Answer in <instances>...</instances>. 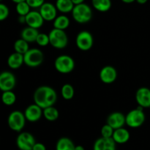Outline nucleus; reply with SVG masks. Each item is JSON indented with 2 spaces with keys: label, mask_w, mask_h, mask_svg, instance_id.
Returning <instances> with one entry per match:
<instances>
[{
  "label": "nucleus",
  "mask_w": 150,
  "mask_h": 150,
  "mask_svg": "<svg viewBox=\"0 0 150 150\" xmlns=\"http://www.w3.org/2000/svg\"><path fill=\"white\" fill-rule=\"evenodd\" d=\"M148 0H136V1H137L139 4H144L147 2Z\"/></svg>",
  "instance_id": "37"
},
{
  "label": "nucleus",
  "mask_w": 150,
  "mask_h": 150,
  "mask_svg": "<svg viewBox=\"0 0 150 150\" xmlns=\"http://www.w3.org/2000/svg\"><path fill=\"white\" fill-rule=\"evenodd\" d=\"M42 116L48 121L54 122L59 118V113L58 109L53 105L42 109Z\"/></svg>",
  "instance_id": "24"
},
{
  "label": "nucleus",
  "mask_w": 150,
  "mask_h": 150,
  "mask_svg": "<svg viewBox=\"0 0 150 150\" xmlns=\"http://www.w3.org/2000/svg\"><path fill=\"white\" fill-rule=\"evenodd\" d=\"M16 85V78L13 73L4 71L0 73V90L13 91Z\"/></svg>",
  "instance_id": "10"
},
{
  "label": "nucleus",
  "mask_w": 150,
  "mask_h": 150,
  "mask_svg": "<svg viewBox=\"0 0 150 150\" xmlns=\"http://www.w3.org/2000/svg\"><path fill=\"white\" fill-rule=\"evenodd\" d=\"M35 143V137L29 132H21L16 139V145L20 150H32Z\"/></svg>",
  "instance_id": "9"
},
{
  "label": "nucleus",
  "mask_w": 150,
  "mask_h": 150,
  "mask_svg": "<svg viewBox=\"0 0 150 150\" xmlns=\"http://www.w3.org/2000/svg\"><path fill=\"white\" fill-rule=\"evenodd\" d=\"M85 0H72V1L73 2V4H75V5H76V4H81V3H83L84 2Z\"/></svg>",
  "instance_id": "36"
},
{
  "label": "nucleus",
  "mask_w": 150,
  "mask_h": 150,
  "mask_svg": "<svg viewBox=\"0 0 150 150\" xmlns=\"http://www.w3.org/2000/svg\"><path fill=\"white\" fill-rule=\"evenodd\" d=\"M94 8L101 13H105L111 9L112 3L111 0H92Z\"/></svg>",
  "instance_id": "23"
},
{
  "label": "nucleus",
  "mask_w": 150,
  "mask_h": 150,
  "mask_svg": "<svg viewBox=\"0 0 150 150\" xmlns=\"http://www.w3.org/2000/svg\"><path fill=\"white\" fill-rule=\"evenodd\" d=\"M107 124L112 127L114 130L123 127L126 124L125 116L121 112H113L107 118Z\"/></svg>",
  "instance_id": "17"
},
{
  "label": "nucleus",
  "mask_w": 150,
  "mask_h": 150,
  "mask_svg": "<svg viewBox=\"0 0 150 150\" xmlns=\"http://www.w3.org/2000/svg\"><path fill=\"white\" fill-rule=\"evenodd\" d=\"M1 101L3 103L7 106H11L16 103V95L13 91H6L2 92L1 95Z\"/></svg>",
  "instance_id": "27"
},
{
  "label": "nucleus",
  "mask_w": 150,
  "mask_h": 150,
  "mask_svg": "<svg viewBox=\"0 0 150 150\" xmlns=\"http://www.w3.org/2000/svg\"><path fill=\"white\" fill-rule=\"evenodd\" d=\"M43 59V53L38 48H29V51L23 54L24 64L29 67H38L42 64Z\"/></svg>",
  "instance_id": "6"
},
{
  "label": "nucleus",
  "mask_w": 150,
  "mask_h": 150,
  "mask_svg": "<svg viewBox=\"0 0 150 150\" xmlns=\"http://www.w3.org/2000/svg\"><path fill=\"white\" fill-rule=\"evenodd\" d=\"M26 117L24 114L20 111H14L10 113L7 118V124L12 130L21 132L26 124Z\"/></svg>",
  "instance_id": "7"
},
{
  "label": "nucleus",
  "mask_w": 150,
  "mask_h": 150,
  "mask_svg": "<svg viewBox=\"0 0 150 150\" xmlns=\"http://www.w3.org/2000/svg\"><path fill=\"white\" fill-rule=\"evenodd\" d=\"M70 23V21L69 18L64 15H61V16H57V18L54 19L53 25H54V28L55 29L65 30L69 27Z\"/></svg>",
  "instance_id": "25"
},
{
  "label": "nucleus",
  "mask_w": 150,
  "mask_h": 150,
  "mask_svg": "<svg viewBox=\"0 0 150 150\" xmlns=\"http://www.w3.org/2000/svg\"><path fill=\"white\" fill-rule=\"evenodd\" d=\"M122 2L126 3V4H130V3H133L134 1H136V0H121Z\"/></svg>",
  "instance_id": "39"
},
{
  "label": "nucleus",
  "mask_w": 150,
  "mask_h": 150,
  "mask_svg": "<svg viewBox=\"0 0 150 150\" xmlns=\"http://www.w3.org/2000/svg\"><path fill=\"white\" fill-rule=\"evenodd\" d=\"M26 23L28 26L38 29L42 27L44 23V19L40 11L31 10L26 16Z\"/></svg>",
  "instance_id": "13"
},
{
  "label": "nucleus",
  "mask_w": 150,
  "mask_h": 150,
  "mask_svg": "<svg viewBox=\"0 0 150 150\" xmlns=\"http://www.w3.org/2000/svg\"><path fill=\"white\" fill-rule=\"evenodd\" d=\"M34 102L44 109L53 106L57 100V92L49 86H40L34 92Z\"/></svg>",
  "instance_id": "1"
},
{
  "label": "nucleus",
  "mask_w": 150,
  "mask_h": 150,
  "mask_svg": "<svg viewBox=\"0 0 150 150\" xmlns=\"http://www.w3.org/2000/svg\"><path fill=\"white\" fill-rule=\"evenodd\" d=\"M76 63L74 59L69 55H60L54 62V67L59 73L62 74L70 73L74 70Z\"/></svg>",
  "instance_id": "5"
},
{
  "label": "nucleus",
  "mask_w": 150,
  "mask_h": 150,
  "mask_svg": "<svg viewBox=\"0 0 150 150\" xmlns=\"http://www.w3.org/2000/svg\"><path fill=\"white\" fill-rule=\"evenodd\" d=\"M114 131V129L106 123L101 128V136L104 138H112Z\"/></svg>",
  "instance_id": "31"
},
{
  "label": "nucleus",
  "mask_w": 150,
  "mask_h": 150,
  "mask_svg": "<svg viewBox=\"0 0 150 150\" xmlns=\"http://www.w3.org/2000/svg\"><path fill=\"white\" fill-rule=\"evenodd\" d=\"M39 11L44 20L46 21H51L57 18L58 10L56 5L52 3L45 2L40 7Z\"/></svg>",
  "instance_id": "14"
},
{
  "label": "nucleus",
  "mask_w": 150,
  "mask_h": 150,
  "mask_svg": "<svg viewBox=\"0 0 150 150\" xmlns=\"http://www.w3.org/2000/svg\"><path fill=\"white\" fill-rule=\"evenodd\" d=\"M61 94L62 98L66 100L73 99L75 95V90L73 86L70 83H65L61 89Z\"/></svg>",
  "instance_id": "28"
},
{
  "label": "nucleus",
  "mask_w": 150,
  "mask_h": 150,
  "mask_svg": "<svg viewBox=\"0 0 150 150\" xmlns=\"http://www.w3.org/2000/svg\"><path fill=\"white\" fill-rule=\"evenodd\" d=\"M75 150H85L84 148H83V146H81V145H77V146H76V147H75Z\"/></svg>",
  "instance_id": "38"
},
{
  "label": "nucleus",
  "mask_w": 150,
  "mask_h": 150,
  "mask_svg": "<svg viewBox=\"0 0 150 150\" xmlns=\"http://www.w3.org/2000/svg\"><path fill=\"white\" fill-rule=\"evenodd\" d=\"M100 79L101 81L106 84L112 83L117 80V71L115 67L107 65L103 67L100 71Z\"/></svg>",
  "instance_id": "11"
},
{
  "label": "nucleus",
  "mask_w": 150,
  "mask_h": 150,
  "mask_svg": "<svg viewBox=\"0 0 150 150\" xmlns=\"http://www.w3.org/2000/svg\"><path fill=\"white\" fill-rule=\"evenodd\" d=\"M136 100L139 106L144 108L150 107V89L147 87H141L136 93Z\"/></svg>",
  "instance_id": "15"
},
{
  "label": "nucleus",
  "mask_w": 150,
  "mask_h": 150,
  "mask_svg": "<svg viewBox=\"0 0 150 150\" xmlns=\"http://www.w3.org/2000/svg\"><path fill=\"white\" fill-rule=\"evenodd\" d=\"M130 135L129 131L124 127H120L114 130L112 136V139H114V142L120 144L127 143L130 139Z\"/></svg>",
  "instance_id": "18"
},
{
  "label": "nucleus",
  "mask_w": 150,
  "mask_h": 150,
  "mask_svg": "<svg viewBox=\"0 0 150 150\" xmlns=\"http://www.w3.org/2000/svg\"><path fill=\"white\" fill-rule=\"evenodd\" d=\"M13 48H14L15 52L19 53L23 55L29 50V42L22 38H20L14 42Z\"/></svg>",
  "instance_id": "26"
},
{
  "label": "nucleus",
  "mask_w": 150,
  "mask_h": 150,
  "mask_svg": "<svg viewBox=\"0 0 150 150\" xmlns=\"http://www.w3.org/2000/svg\"><path fill=\"white\" fill-rule=\"evenodd\" d=\"M1 1H2V0H0V2H1Z\"/></svg>",
  "instance_id": "41"
},
{
  "label": "nucleus",
  "mask_w": 150,
  "mask_h": 150,
  "mask_svg": "<svg viewBox=\"0 0 150 150\" xmlns=\"http://www.w3.org/2000/svg\"><path fill=\"white\" fill-rule=\"evenodd\" d=\"M32 150H46V147H45V145L42 143H35V144L34 145L33 149Z\"/></svg>",
  "instance_id": "34"
},
{
  "label": "nucleus",
  "mask_w": 150,
  "mask_h": 150,
  "mask_svg": "<svg viewBox=\"0 0 150 150\" xmlns=\"http://www.w3.org/2000/svg\"><path fill=\"white\" fill-rule=\"evenodd\" d=\"M76 43L81 51H87L93 46L94 38L88 31H81L76 36Z\"/></svg>",
  "instance_id": "8"
},
{
  "label": "nucleus",
  "mask_w": 150,
  "mask_h": 150,
  "mask_svg": "<svg viewBox=\"0 0 150 150\" xmlns=\"http://www.w3.org/2000/svg\"><path fill=\"white\" fill-rule=\"evenodd\" d=\"M76 145L67 137H62L57 141L56 150H75Z\"/></svg>",
  "instance_id": "22"
},
{
  "label": "nucleus",
  "mask_w": 150,
  "mask_h": 150,
  "mask_svg": "<svg viewBox=\"0 0 150 150\" xmlns=\"http://www.w3.org/2000/svg\"><path fill=\"white\" fill-rule=\"evenodd\" d=\"M56 7L58 11L62 13H72L75 4L72 0H57Z\"/></svg>",
  "instance_id": "21"
},
{
  "label": "nucleus",
  "mask_w": 150,
  "mask_h": 150,
  "mask_svg": "<svg viewBox=\"0 0 150 150\" xmlns=\"http://www.w3.org/2000/svg\"><path fill=\"white\" fill-rule=\"evenodd\" d=\"M72 16L77 23L83 24L90 21L93 16V13L90 6L83 2L74 6L72 11Z\"/></svg>",
  "instance_id": "2"
},
{
  "label": "nucleus",
  "mask_w": 150,
  "mask_h": 150,
  "mask_svg": "<svg viewBox=\"0 0 150 150\" xmlns=\"http://www.w3.org/2000/svg\"><path fill=\"white\" fill-rule=\"evenodd\" d=\"M31 8H40L45 3V0H26Z\"/></svg>",
  "instance_id": "33"
},
{
  "label": "nucleus",
  "mask_w": 150,
  "mask_h": 150,
  "mask_svg": "<svg viewBox=\"0 0 150 150\" xmlns=\"http://www.w3.org/2000/svg\"><path fill=\"white\" fill-rule=\"evenodd\" d=\"M12 1H13V2L16 3V4H17V3L21 2V1H26V0H12Z\"/></svg>",
  "instance_id": "40"
},
{
  "label": "nucleus",
  "mask_w": 150,
  "mask_h": 150,
  "mask_svg": "<svg viewBox=\"0 0 150 150\" xmlns=\"http://www.w3.org/2000/svg\"><path fill=\"white\" fill-rule=\"evenodd\" d=\"M146 116L144 112V108L138 106L136 109H133L125 116V122L128 127L131 128H138L144 123Z\"/></svg>",
  "instance_id": "3"
},
{
  "label": "nucleus",
  "mask_w": 150,
  "mask_h": 150,
  "mask_svg": "<svg viewBox=\"0 0 150 150\" xmlns=\"http://www.w3.org/2000/svg\"><path fill=\"white\" fill-rule=\"evenodd\" d=\"M16 12L19 16H26L29 12L31 11L30 6L28 4V3L26 1H21L16 4Z\"/></svg>",
  "instance_id": "29"
},
{
  "label": "nucleus",
  "mask_w": 150,
  "mask_h": 150,
  "mask_svg": "<svg viewBox=\"0 0 150 150\" xmlns=\"http://www.w3.org/2000/svg\"><path fill=\"white\" fill-rule=\"evenodd\" d=\"M50 44L57 49H63L68 44V37L64 30L54 29L48 34Z\"/></svg>",
  "instance_id": "4"
},
{
  "label": "nucleus",
  "mask_w": 150,
  "mask_h": 150,
  "mask_svg": "<svg viewBox=\"0 0 150 150\" xmlns=\"http://www.w3.org/2000/svg\"><path fill=\"white\" fill-rule=\"evenodd\" d=\"M10 10L6 4L0 2V21H3L8 18Z\"/></svg>",
  "instance_id": "32"
},
{
  "label": "nucleus",
  "mask_w": 150,
  "mask_h": 150,
  "mask_svg": "<svg viewBox=\"0 0 150 150\" xmlns=\"http://www.w3.org/2000/svg\"><path fill=\"white\" fill-rule=\"evenodd\" d=\"M23 64H24V60H23V55L21 54L14 52L10 54L7 58V65L13 70H17L20 68Z\"/></svg>",
  "instance_id": "19"
},
{
  "label": "nucleus",
  "mask_w": 150,
  "mask_h": 150,
  "mask_svg": "<svg viewBox=\"0 0 150 150\" xmlns=\"http://www.w3.org/2000/svg\"><path fill=\"white\" fill-rule=\"evenodd\" d=\"M116 143L112 138L101 136L97 139L93 145V150H116Z\"/></svg>",
  "instance_id": "16"
},
{
  "label": "nucleus",
  "mask_w": 150,
  "mask_h": 150,
  "mask_svg": "<svg viewBox=\"0 0 150 150\" xmlns=\"http://www.w3.org/2000/svg\"><path fill=\"white\" fill-rule=\"evenodd\" d=\"M36 42L40 46H47L48 44H50L49 36H48V35H46L45 33H39V35L37 37Z\"/></svg>",
  "instance_id": "30"
},
{
  "label": "nucleus",
  "mask_w": 150,
  "mask_h": 150,
  "mask_svg": "<svg viewBox=\"0 0 150 150\" xmlns=\"http://www.w3.org/2000/svg\"><path fill=\"white\" fill-rule=\"evenodd\" d=\"M23 114L27 121L36 122L42 117V108L37 104H32L26 107Z\"/></svg>",
  "instance_id": "12"
},
{
  "label": "nucleus",
  "mask_w": 150,
  "mask_h": 150,
  "mask_svg": "<svg viewBox=\"0 0 150 150\" xmlns=\"http://www.w3.org/2000/svg\"><path fill=\"white\" fill-rule=\"evenodd\" d=\"M18 21L19 23H26V17H25V16H19Z\"/></svg>",
  "instance_id": "35"
},
{
  "label": "nucleus",
  "mask_w": 150,
  "mask_h": 150,
  "mask_svg": "<svg viewBox=\"0 0 150 150\" xmlns=\"http://www.w3.org/2000/svg\"><path fill=\"white\" fill-rule=\"evenodd\" d=\"M39 33L38 29L27 26V27H25L21 32V38L27 41L29 43L36 42L37 37L39 35Z\"/></svg>",
  "instance_id": "20"
}]
</instances>
